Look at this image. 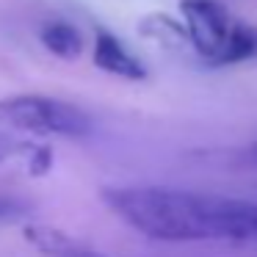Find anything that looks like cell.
<instances>
[{"label": "cell", "mask_w": 257, "mask_h": 257, "mask_svg": "<svg viewBox=\"0 0 257 257\" xmlns=\"http://www.w3.org/2000/svg\"><path fill=\"white\" fill-rule=\"evenodd\" d=\"M113 213L152 240L257 243V202L202 191L130 185L102 194Z\"/></svg>", "instance_id": "cell-1"}, {"label": "cell", "mask_w": 257, "mask_h": 257, "mask_svg": "<svg viewBox=\"0 0 257 257\" xmlns=\"http://www.w3.org/2000/svg\"><path fill=\"white\" fill-rule=\"evenodd\" d=\"M0 122L25 133L64 139H86L94 130V122L83 108L42 94H17L0 100Z\"/></svg>", "instance_id": "cell-2"}, {"label": "cell", "mask_w": 257, "mask_h": 257, "mask_svg": "<svg viewBox=\"0 0 257 257\" xmlns=\"http://www.w3.org/2000/svg\"><path fill=\"white\" fill-rule=\"evenodd\" d=\"M180 12L185 20V36L191 39L194 50L213 67L227 45L235 20L216 0H183Z\"/></svg>", "instance_id": "cell-3"}, {"label": "cell", "mask_w": 257, "mask_h": 257, "mask_svg": "<svg viewBox=\"0 0 257 257\" xmlns=\"http://www.w3.org/2000/svg\"><path fill=\"white\" fill-rule=\"evenodd\" d=\"M94 64L108 75H116L124 80H144L147 69L122 42L108 31H97L94 39Z\"/></svg>", "instance_id": "cell-4"}, {"label": "cell", "mask_w": 257, "mask_h": 257, "mask_svg": "<svg viewBox=\"0 0 257 257\" xmlns=\"http://www.w3.org/2000/svg\"><path fill=\"white\" fill-rule=\"evenodd\" d=\"M28 240L45 257H105V254L78 243V240H72L69 235H64L61 229H53V227H31Z\"/></svg>", "instance_id": "cell-5"}, {"label": "cell", "mask_w": 257, "mask_h": 257, "mask_svg": "<svg viewBox=\"0 0 257 257\" xmlns=\"http://www.w3.org/2000/svg\"><path fill=\"white\" fill-rule=\"evenodd\" d=\"M39 39H42V45H45V50H50L53 56H58V58H67V61H72V58H78L80 53H83V36H80V31H75V25H69V23L42 25Z\"/></svg>", "instance_id": "cell-6"}, {"label": "cell", "mask_w": 257, "mask_h": 257, "mask_svg": "<svg viewBox=\"0 0 257 257\" xmlns=\"http://www.w3.org/2000/svg\"><path fill=\"white\" fill-rule=\"evenodd\" d=\"M249 58H257V28L243 23H235L232 31H229V39L224 45L221 56L213 67H227V64H240L249 61Z\"/></svg>", "instance_id": "cell-7"}, {"label": "cell", "mask_w": 257, "mask_h": 257, "mask_svg": "<svg viewBox=\"0 0 257 257\" xmlns=\"http://www.w3.org/2000/svg\"><path fill=\"white\" fill-rule=\"evenodd\" d=\"M14 213H20V202H17V199H6V196H0V218L14 216Z\"/></svg>", "instance_id": "cell-8"}, {"label": "cell", "mask_w": 257, "mask_h": 257, "mask_svg": "<svg viewBox=\"0 0 257 257\" xmlns=\"http://www.w3.org/2000/svg\"><path fill=\"white\" fill-rule=\"evenodd\" d=\"M240 161L249 163L251 169H257V141H254V144H249L243 152H240Z\"/></svg>", "instance_id": "cell-9"}, {"label": "cell", "mask_w": 257, "mask_h": 257, "mask_svg": "<svg viewBox=\"0 0 257 257\" xmlns=\"http://www.w3.org/2000/svg\"><path fill=\"white\" fill-rule=\"evenodd\" d=\"M12 150H14V141H9V139L0 136V152H12Z\"/></svg>", "instance_id": "cell-10"}]
</instances>
